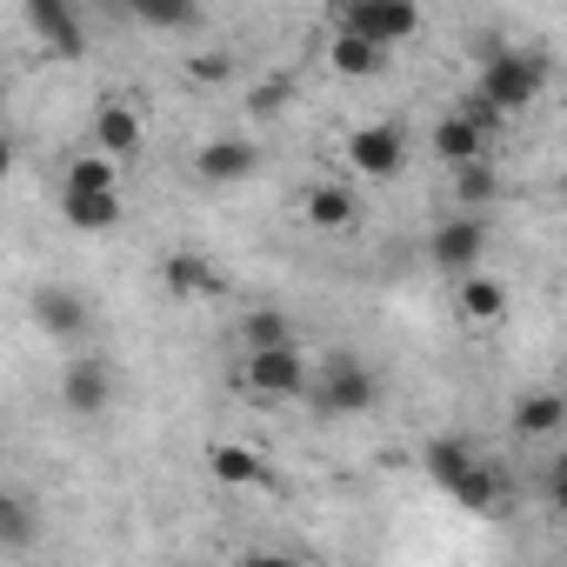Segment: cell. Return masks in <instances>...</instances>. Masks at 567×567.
Wrapping results in <instances>:
<instances>
[{"mask_svg": "<svg viewBox=\"0 0 567 567\" xmlns=\"http://www.w3.org/2000/svg\"><path fill=\"white\" fill-rule=\"evenodd\" d=\"M447 494H454V501H461L467 514H494V507L507 501V474H501V467H494L487 454H474V467H467V474H461V481H454Z\"/></svg>", "mask_w": 567, "mask_h": 567, "instance_id": "16", "label": "cell"}, {"mask_svg": "<svg viewBox=\"0 0 567 567\" xmlns=\"http://www.w3.org/2000/svg\"><path fill=\"white\" fill-rule=\"evenodd\" d=\"M301 214H308V227H321V234H354V227H361V194L341 187V181H315V187L301 194Z\"/></svg>", "mask_w": 567, "mask_h": 567, "instance_id": "11", "label": "cell"}, {"mask_svg": "<svg viewBox=\"0 0 567 567\" xmlns=\"http://www.w3.org/2000/svg\"><path fill=\"white\" fill-rule=\"evenodd\" d=\"M280 341H301V328L280 308H247L240 315V348H280Z\"/></svg>", "mask_w": 567, "mask_h": 567, "instance_id": "23", "label": "cell"}, {"mask_svg": "<svg viewBox=\"0 0 567 567\" xmlns=\"http://www.w3.org/2000/svg\"><path fill=\"white\" fill-rule=\"evenodd\" d=\"M461 114H467V121H474V127H481V134H487V141H494V134H501V127H507V114H501V107H487V101H481V94H474V101H461Z\"/></svg>", "mask_w": 567, "mask_h": 567, "instance_id": "27", "label": "cell"}, {"mask_svg": "<svg viewBox=\"0 0 567 567\" xmlns=\"http://www.w3.org/2000/svg\"><path fill=\"white\" fill-rule=\"evenodd\" d=\"M127 14L154 34H187L200 28V0H127Z\"/></svg>", "mask_w": 567, "mask_h": 567, "instance_id": "21", "label": "cell"}, {"mask_svg": "<svg viewBox=\"0 0 567 567\" xmlns=\"http://www.w3.org/2000/svg\"><path fill=\"white\" fill-rule=\"evenodd\" d=\"M161 288H167L174 301H207V295H220V274H214V260H207L200 247H174V254L161 260Z\"/></svg>", "mask_w": 567, "mask_h": 567, "instance_id": "12", "label": "cell"}, {"mask_svg": "<svg viewBox=\"0 0 567 567\" xmlns=\"http://www.w3.org/2000/svg\"><path fill=\"white\" fill-rule=\"evenodd\" d=\"M34 328L54 334V341H81V334L94 328V308H87L74 288H41V295H34Z\"/></svg>", "mask_w": 567, "mask_h": 567, "instance_id": "13", "label": "cell"}, {"mask_svg": "<svg viewBox=\"0 0 567 567\" xmlns=\"http://www.w3.org/2000/svg\"><path fill=\"white\" fill-rule=\"evenodd\" d=\"M114 361L107 354H74L68 361V374H61V408L68 414H81V421H94V414H107L114 408Z\"/></svg>", "mask_w": 567, "mask_h": 567, "instance_id": "6", "label": "cell"}, {"mask_svg": "<svg viewBox=\"0 0 567 567\" xmlns=\"http://www.w3.org/2000/svg\"><path fill=\"white\" fill-rule=\"evenodd\" d=\"M334 34H361L394 54L421 34V0H334Z\"/></svg>", "mask_w": 567, "mask_h": 567, "instance_id": "4", "label": "cell"}, {"mask_svg": "<svg viewBox=\"0 0 567 567\" xmlns=\"http://www.w3.org/2000/svg\"><path fill=\"white\" fill-rule=\"evenodd\" d=\"M21 14L34 28V41L54 61H81L87 54V28H81V0H21Z\"/></svg>", "mask_w": 567, "mask_h": 567, "instance_id": "5", "label": "cell"}, {"mask_svg": "<svg viewBox=\"0 0 567 567\" xmlns=\"http://www.w3.org/2000/svg\"><path fill=\"white\" fill-rule=\"evenodd\" d=\"M14 174V141H8V127H0V181Z\"/></svg>", "mask_w": 567, "mask_h": 567, "instance_id": "29", "label": "cell"}, {"mask_svg": "<svg viewBox=\"0 0 567 567\" xmlns=\"http://www.w3.org/2000/svg\"><path fill=\"white\" fill-rule=\"evenodd\" d=\"M68 194H87V187H121V161H107L101 147H87L81 161H68Z\"/></svg>", "mask_w": 567, "mask_h": 567, "instance_id": "25", "label": "cell"}, {"mask_svg": "<svg viewBox=\"0 0 567 567\" xmlns=\"http://www.w3.org/2000/svg\"><path fill=\"white\" fill-rule=\"evenodd\" d=\"M474 454H481L474 441H461V434H441V441H427V454H421V461H427V474H434V487L447 494V487H454V481H461V474L474 467Z\"/></svg>", "mask_w": 567, "mask_h": 567, "instance_id": "22", "label": "cell"}, {"mask_svg": "<svg viewBox=\"0 0 567 567\" xmlns=\"http://www.w3.org/2000/svg\"><path fill=\"white\" fill-rule=\"evenodd\" d=\"M301 401H315L321 421H361V414H374L381 381H374L368 361H354V354H328V361L308 374V394H301Z\"/></svg>", "mask_w": 567, "mask_h": 567, "instance_id": "2", "label": "cell"}, {"mask_svg": "<svg viewBox=\"0 0 567 567\" xmlns=\"http://www.w3.org/2000/svg\"><path fill=\"white\" fill-rule=\"evenodd\" d=\"M348 161H354V174H368V181H394V174L408 167V127H394V121L354 127V134H348Z\"/></svg>", "mask_w": 567, "mask_h": 567, "instance_id": "7", "label": "cell"}, {"mask_svg": "<svg viewBox=\"0 0 567 567\" xmlns=\"http://www.w3.org/2000/svg\"><path fill=\"white\" fill-rule=\"evenodd\" d=\"M41 540V514H34V501H21V494H0V547H34Z\"/></svg>", "mask_w": 567, "mask_h": 567, "instance_id": "24", "label": "cell"}, {"mask_svg": "<svg viewBox=\"0 0 567 567\" xmlns=\"http://www.w3.org/2000/svg\"><path fill=\"white\" fill-rule=\"evenodd\" d=\"M427 147H434V161H447V167H454V161H474V154H487V134H481V127H474V121L454 107V114H441V121H434Z\"/></svg>", "mask_w": 567, "mask_h": 567, "instance_id": "17", "label": "cell"}, {"mask_svg": "<svg viewBox=\"0 0 567 567\" xmlns=\"http://www.w3.org/2000/svg\"><path fill=\"white\" fill-rule=\"evenodd\" d=\"M481 200H494V167H487V154L454 161V207H481Z\"/></svg>", "mask_w": 567, "mask_h": 567, "instance_id": "26", "label": "cell"}, {"mask_svg": "<svg viewBox=\"0 0 567 567\" xmlns=\"http://www.w3.org/2000/svg\"><path fill=\"white\" fill-rule=\"evenodd\" d=\"M254 167H260V147H254L247 134H214V141H200V154H194V181H200V187H240Z\"/></svg>", "mask_w": 567, "mask_h": 567, "instance_id": "9", "label": "cell"}, {"mask_svg": "<svg viewBox=\"0 0 567 567\" xmlns=\"http://www.w3.org/2000/svg\"><path fill=\"white\" fill-rule=\"evenodd\" d=\"M308 374H315L308 348H301V341H280V348H240V374H234V381H240L254 401L280 408V401H301V394H308Z\"/></svg>", "mask_w": 567, "mask_h": 567, "instance_id": "3", "label": "cell"}, {"mask_svg": "<svg viewBox=\"0 0 567 567\" xmlns=\"http://www.w3.org/2000/svg\"><path fill=\"white\" fill-rule=\"evenodd\" d=\"M227 74H234L227 54H194V61H187V81H227Z\"/></svg>", "mask_w": 567, "mask_h": 567, "instance_id": "28", "label": "cell"}, {"mask_svg": "<svg viewBox=\"0 0 567 567\" xmlns=\"http://www.w3.org/2000/svg\"><path fill=\"white\" fill-rule=\"evenodd\" d=\"M87 141L107 154V161H134L147 147V114L134 101H101L94 121H87Z\"/></svg>", "mask_w": 567, "mask_h": 567, "instance_id": "8", "label": "cell"}, {"mask_svg": "<svg viewBox=\"0 0 567 567\" xmlns=\"http://www.w3.org/2000/svg\"><path fill=\"white\" fill-rule=\"evenodd\" d=\"M560 427H567V401H560L554 388H534V394L514 401V434L547 441V434H560Z\"/></svg>", "mask_w": 567, "mask_h": 567, "instance_id": "18", "label": "cell"}, {"mask_svg": "<svg viewBox=\"0 0 567 567\" xmlns=\"http://www.w3.org/2000/svg\"><path fill=\"white\" fill-rule=\"evenodd\" d=\"M427 254H434L441 274H467V267L487 254V227H481V214H474V207H467V214H447V220L427 234Z\"/></svg>", "mask_w": 567, "mask_h": 567, "instance_id": "10", "label": "cell"}, {"mask_svg": "<svg viewBox=\"0 0 567 567\" xmlns=\"http://www.w3.org/2000/svg\"><path fill=\"white\" fill-rule=\"evenodd\" d=\"M454 301H461V321L467 328H494L501 315H507V288L501 280H487V274H454Z\"/></svg>", "mask_w": 567, "mask_h": 567, "instance_id": "15", "label": "cell"}, {"mask_svg": "<svg viewBox=\"0 0 567 567\" xmlns=\"http://www.w3.org/2000/svg\"><path fill=\"white\" fill-rule=\"evenodd\" d=\"M61 214H68V227H81V234H114L121 214H127V200H121V187H87V194H68V187H61Z\"/></svg>", "mask_w": 567, "mask_h": 567, "instance_id": "14", "label": "cell"}, {"mask_svg": "<svg viewBox=\"0 0 567 567\" xmlns=\"http://www.w3.org/2000/svg\"><path fill=\"white\" fill-rule=\"evenodd\" d=\"M207 467H214V481H227V487H267V461H260L254 447H240V441H214V447H207Z\"/></svg>", "mask_w": 567, "mask_h": 567, "instance_id": "20", "label": "cell"}, {"mask_svg": "<svg viewBox=\"0 0 567 567\" xmlns=\"http://www.w3.org/2000/svg\"><path fill=\"white\" fill-rule=\"evenodd\" d=\"M547 81H554V61H547L540 48H494V54L481 61V74H474V94L514 121L520 107H534V101L547 94Z\"/></svg>", "mask_w": 567, "mask_h": 567, "instance_id": "1", "label": "cell"}, {"mask_svg": "<svg viewBox=\"0 0 567 567\" xmlns=\"http://www.w3.org/2000/svg\"><path fill=\"white\" fill-rule=\"evenodd\" d=\"M328 68H334L341 81H368V74L388 68V48H374V41H361V34H328Z\"/></svg>", "mask_w": 567, "mask_h": 567, "instance_id": "19", "label": "cell"}]
</instances>
